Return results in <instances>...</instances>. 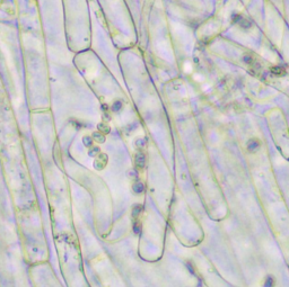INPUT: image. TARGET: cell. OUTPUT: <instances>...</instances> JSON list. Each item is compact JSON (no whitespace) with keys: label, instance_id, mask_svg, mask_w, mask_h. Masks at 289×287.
Wrapping results in <instances>:
<instances>
[{"label":"cell","instance_id":"6da1fadb","mask_svg":"<svg viewBox=\"0 0 289 287\" xmlns=\"http://www.w3.org/2000/svg\"><path fill=\"white\" fill-rule=\"evenodd\" d=\"M106 163H107V155L104 154V153H100V154L96 157V159H95L94 167L96 168V169L101 170L105 167Z\"/></svg>","mask_w":289,"mask_h":287},{"label":"cell","instance_id":"7a4b0ae2","mask_svg":"<svg viewBox=\"0 0 289 287\" xmlns=\"http://www.w3.org/2000/svg\"><path fill=\"white\" fill-rule=\"evenodd\" d=\"M134 163H136V168L138 170L143 169L145 167V163H146V157L143 154L142 152L139 151L138 153H136V157H134Z\"/></svg>","mask_w":289,"mask_h":287},{"label":"cell","instance_id":"3957f363","mask_svg":"<svg viewBox=\"0 0 289 287\" xmlns=\"http://www.w3.org/2000/svg\"><path fill=\"white\" fill-rule=\"evenodd\" d=\"M260 149V141L256 139H251L247 142V150L250 152H255Z\"/></svg>","mask_w":289,"mask_h":287},{"label":"cell","instance_id":"277c9868","mask_svg":"<svg viewBox=\"0 0 289 287\" xmlns=\"http://www.w3.org/2000/svg\"><path fill=\"white\" fill-rule=\"evenodd\" d=\"M132 190H133V193H136V194H142L143 191H145V185H143V182L140 181V180L134 181V184L132 185Z\"/></svg>","mask_w":289,"mask_h":287},{"label":"cell","instance_id":"5b68a950","mask_svg":"<svg viewBox=\"0 0 289 287\" xmlns=\"http://www.w3.org/2000/svg\"><path fill=\"white\" fill-rule=\"evenodd\" d=\"M234 20L237 23V24L241 26V27L243 28H249L250 26H251V24H250V22L247 20V19L243 18L242 16H235V18H234Z\"/></svg>","mask_w":289,"mask_h":287},{"label":"cell","instance_id":"8992f818","mask_svg":"<svg viewBox=\"0 0 289 287\" xmlns=\"http://www.w3.org/2000/svg\"><path fill=\"white\" fill-rule=\"evenodd\" d=\"M142 210H143L142 205H139V204H138V205H134L133 208H132V219L133 220L139 219L140 214L142 213Z\"/></svg>","mask_w":289,"mask_h":287},{"label":"cell","instance_id":"52a82bcc","mask_svg":"<svg viewBox=\"0 0 289 287\" xmlns=\"http://www.w3.org/2000/svg\"><path fill=\"white\" fill-rule=\"evenodd\" d=\"M271 72L274 76H277V77H282V76L286 74V70L283 68H281V67H273V68H271Z\"/></svg>","mask_w":289,"mask_h":287},{"label":"cell","instance_id":"ba28073f","mask_svg":"<svg viewBox=\"0 0 289 287\" xmlns=\"http://www.w3.org/2000/svg\"><path fill=\"white\" fill-rule=\"evenodd\" d=\"M132 228H133V232L137 235H139L140 233H141V222H140L139 220H133Z\"/></svg>","mask_w":289,"mask_h":287},{"label":"cell","instance_id":"9c48e42d","mask_svg":"<svg viewBox=\"0 0 289 287\" xmlns=\"http://www.w3.org/2000/svg\"><path fill=\"white\" fill-rule=\"evenodd\" d=\"M93 139L96 141V142H98V143H103V142H105V136H104V134L103 133H98V132H96V133H94L93 134Z\"/></svg>","mask_w":289,"mask_h":287},{"label":"cell","instance_id":"30bf717a","mask_svg":"<svg viewBox=\"0 0 289 287\" xmlns=\"http://www.w3.org/2000/svg\"><path fill=\"white\" fill-rule=\"evenodd\" d=\"M273 286H274V278L271 275L267 276V277H265V280H264L263 287H273Z\"/></svg>","mask_w":289,"mask_h":287},{"label":"cell","instance_id":"8fae6325","mask_svg":"<svg viewBox=\"0 0 289 287\" xmlns=\"http://www.w3.org/2000/svg\"><path fill=\"white\" fill-rule=\"evenodd\" d=\"M98 131H100L101 133H103V134H107V133H110V127L106 125L105 123H101L98 124Z\"/></svg>","mask_w":289,"mask_h":287},{"label":"cell","instance_id":"7c38bea8","mask_svg":"<svg viewBox=\"0 0 289 287\" xmlns=\"http://www.w3.org/2000/svg\"><path fill=\"white\" fill-rule=\"evenodd\" d=\"M88 154H89L90 157L98 155L100 154V148H97V146H90V150H89V152H88Z\"/></svg>","mask_w":289,"mask_h":287},{"label":"cell","instance_id":"4fadbf2b","mask_svg":"<svg viewBox=\"0 0 289 287\" xmlns=\"http://www.w3.org/2000/svg\"><path fill=\"white\" fill-rule=\"evenodd\" d=\"M122 108V102L120 100H116L114 102V104L112 105V111H119Z\"/></svg>","mask_w":289,"mask_h":287},{"label":"cell","instance_id":"5bb4252c","mask_svg":"<svg viewBox=\"0 0 289 287\" xmlns=\"http://www.w3.org/2000/svg\"><path fill=\"white\" fill-rule=\"evenodd\" d=\"M84 144L86 145V146H92V144H93V140L90 139V136H86V137H84Z\"/></svg>","mask_w":289,"mask_h":287}]
</instances>
